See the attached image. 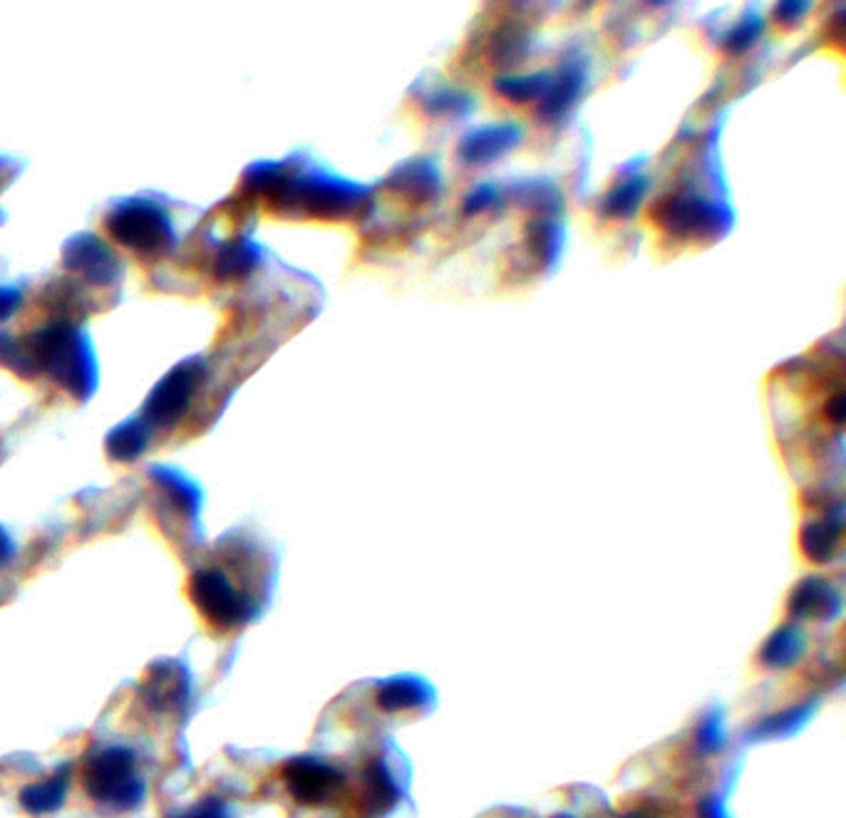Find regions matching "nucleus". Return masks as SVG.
Returning a JSON list of instances; mask_svg holds the SVG:
<instances>
[{
  "instance_id": "f03ea898",
  "label": "nucleus",
  "mask_w": 846,
  "mask_h": 818,
  "mask_svg": "<svg viewBox=\"0 0 846 818\" xmlns=\"http://www.w3.org/2000/svg\"><path fill=\"white\" fill-rule=\"evenodd\" d=\"M192 600L217 628H236L248 620V600L234 588L224 573L199 571L192 578Z\"/></svg>"
},
{
  "instance_id": "1a4fd4ad",
  "label": "nucleus",
  "mask_w": 846,
  "mask_h": 818,
  "mask_svg": "<svg viewBox=\"0 0 846 818\" xmlns=\"http://www.w3.org/2000/svg\"><path fill=\"white\" fill-rule=\"evenodd\" d=\"M801 653H805V633L795 625H785L780 628L777 633H772V637L764 643L760 660L764 662V667L782 670V667L795 665Z\"/></svg>"
},
{
  "instance_id": "f3484780",
  "label": "nucleus",
  "mask_w": 846,
  "mask_h": 818,
  "mask_svg": "<svg viewBox=\"0 0 846 818\" xmlns=\"http://www.w3.org/2000/svg\"><path fill=\"white\" fill-rule=\"evenodd\" d=\"M11 556H13V546H11V541H8L5 533L0 531V568H3L8 561H11Z\"/></svg>"
},
{
  "instance_id": "7ed1b4c3",
  "label": "nucleus",
  "mask_w": 846,
  "mask_h": 818,
  "mask_svg": "<svg viewBox=\"0 0 846 818\" xmlns=\"http://www.w3.org/2000/svg\"><path fill=\"white\" fill-rule=\"evenodd\" d=\"M291 796L303 806H323L343 784V773L318 759H293L283 769Z\"/></svg>"
},
{
  "instance_id": "f8f14e48",
  "label": "nucleus",
  "mask_w": 846,
  "mask_h": 818,
  "mask_svg": "<svg viewBox=\"0 0 846 818\" xmlns=\"http://www.w3.org/2000/svg\"><path fill=\"white\" fill-rule=\"evenodd\" d=\"M68 794V773H56L46 781H35V784L25 786L21 794L23 808H28L30 814H48L65 802Z\"/></svg>"
},
{
  "instance_id": "2eb2a0df",
  "label": "nucleus",
  "mask_w": 846,
  "mask_h": 818,
  "mask_svg": "<svg viewBox=\"0 0 846 818\" xmlns=\"http://www.w3.org/2000/svg\"><path fill=\"white\" fill-rule=\"evenodd\" d=\"M176 818H229V816L224 814V808H221L219 804H204L199 808H194V811L176 816Z\"/></svg>"
},
{
  "instance_id": "9b49d317",
  "label": "nucleus",
  "mask_w": 846,
  "mask_h": 818,
  "mask_svg": "<svg viewBox=\"0 0 846 818\" xmlns=\"http://www.w3.org/2000/svg\"><path fill=\"white\" fill-rule=\"evenodd\" d=\"M842 538V521L839 519H824L809 523L801 533V548H805L807 558H812L817 563L830 561L836 554Z\"/></svg>"
},
{
  "instance_id": "f257e3e1",
  "label": "nucleus",
  "mask_w": 846,
  "mask_h": 818,
  "mask_svg": "<svg viewBox=\"0 0 846 818\" xmlns=\"http://www.w3.org/2000/svg\"><path fill=\"white\" fill-rule=\"evenodd\" d=\"M83 781L97 804L135 808L145 798V784L135 777V757L130 749L112 746L85 764Z\"/></svg>"
},
{
  "instance_id": "ddd939ff",
  "label": "nucleus",
  "mask_w": 846,
  "mask_h": 818,
  "mask_svg": "<svg viewBox=\"0 0 846 818\" xmlns=\"http://www.w3.org/2000/svg\"><path fill=\"white\" fill-rule=\"evenodd\" d=\"M807 715H809V707L807 705H799L795 709H789V712H782L777 717L764 719V722L755 729V736L785 734V732H789V729H797L801 722H805Z\"/></svg>"
},
{
  "instance_id": "9d476101",
  "label": "nucleus",
  "mask_w": 846,
  "mask_h": 818,
  "mask_svg": "<svg viewBox=\"0 0 846 818\" xmlns=\"http://www.w3.org/2000/svg\"><path fill=\"white\" fill-rule=\"evenodd\" d=\"M400 791L385 761H376L365 773V808L368 814L380 816L397 802Z\"/></svg>"
},
{
  "instance_id": "39448f33",
  "label": "nucleus",
  "mask_w": 846,
  "mask_h": 818,
  "mask_svg": "<svg viewBox=\"0 0 846 818\" xmlns=\"http://www.w3.org/2000/svg\"><path fill=\"white\" fill-rule=\"evenodd\" d=\"M142 699L147 702V707L157 709V712H172V709L182 707L189 695V682L182 667L176 665H155L147 672L145 682H142Z\"/></svg>"
},
{
  "instance_id": "0eeeda50",
  "label": "nucleus",
  "mask_w": 846,
  "mask_h": 818,
  "mask_svg": "<svg viewBox=\"0 0 846 818\" xmlns=\"http://www.w3.org/2000/svg\"><path fill=\"white\" fill-rule=\"evenodd\" d=\"M192 380L194 375H189L186 368H180L174 375H169V380H164V385H159L157 395L149 399V412L155 414V420L172 422L176 420V414L184 412L192 395Z\"/></svg>"
},
{
  "instance_id": "423d86ee",
  "label": "nucleus",
  "mask_w": 846,
  "mask_h": 818,
  "mask_svg": "<svg viewBox=\"0 0 846 818\" xmlns=\"http://www.w3.org/2000/svg\"><path fill=\"white\" fill-rule=\"evenodd\" d=\"M842 608V598L830 583L822 578H809V581L799 583L797 591L789 598V610L797 618H817L826 620L834 618Z\"/></svg>"
},
{
  "instance_id": "4468645a",
  "label": "nucleus",
  "mask_w": 846,
  "mask_h": 818,
  "mask_svg": "<svg viewBox=\"0 0 846 818\" xmlns=\"http://www.w3.org/2000/svg\"><path fill=\"white\" fill-rule=\"evenodd\" d=\"M698 740L706 749H718V746L723 744V724H720V719H706V724L700 727Z\"/></svg>"
},
{
  "instance_id": "6e6552de",
  "label": "nucleus",
  "mask_w": 846,
  "mask_h": 818,
  "mask_svg": "<svg viewBox=\"0 0 846 818\" xmlns=\"http://www.w3.org/2000/svg\"><path fill=\"white\" fill-rule=\"evenodd\" d=\"M427 702H430V687L415 678L390 680L378 690V705L385 712H405V709L425 707Z\"/></svg>"
},
{
  "instance_id": "dca6fc26",
  "label": "nucleus",
  "mask_w": 846,
  "mask_h": 818,
  "mask_svg": "<svg viewBox=\"0 0 846 818\" xmlns=\"http://www.w3.org/2000/svg\"><path fill=\"white\" fill-rule=\"evenodd\" d=\"M702 818H727L725 811H723V804L720 802H706L702 804Z\"/></svg>"
},
{
  "instance_id": "a211bd4d",
  "label": "nucleus",
  "mask_w": 846,
  "mask_h": 818,
  "mask_svg": "<svg viewBox=\"0 0 846 818\" xmlns=\"http://www.w3.org/2000/svg\"><path fill=\"white\" fill-rule=\"evenodd\" d=\"M556 818H572V816H556Z\"/></svg>"
},
{
  "instance_id": "20e7f679",
  "label": "nucleus",
  "mask_w": 846,
  "mask_h": 818,
  "mask_svg": "<svg viewBox=\"0 0 846 818\" xmlns=\"http://www.w3.org/2000/svg\"><path fill=\"white\" fill-rule=\"evenodd\" d=\"M112 228L114 234L120 236V241L135 248L162 246L167 238L172 236V228H169L164 213H159L155 207H149V203H132L120 216H114Z\"/></svg>"
}]
</instances>
